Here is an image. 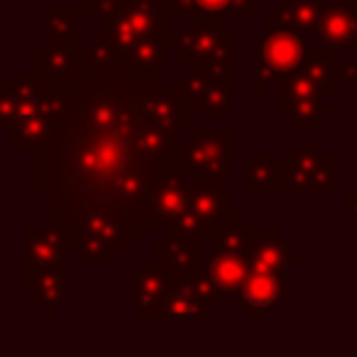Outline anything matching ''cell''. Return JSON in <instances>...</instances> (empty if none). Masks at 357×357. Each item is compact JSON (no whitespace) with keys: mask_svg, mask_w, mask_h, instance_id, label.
Wrapping results in <instances>:
<instances>
[{"mask_svg":"<svg viewBox=\"0 0 357 357\" xmlns=\"http://www.w3.org/2000/svg\"><path fill=\"white\" fill-rule=\"evenodd\" d=\"M169 47L178 61L201 69L211 79L233 81V32L213 17H189L186 27H169Z\"/></svg>","mask_w":357,"mask_h":357,"instance_id":"1","label":"cell"},{"mask_svg":"<svg viewBox=\"0 0 357 357\" xmlns=\"http://www.w3.org/2000/svg\"><path fill=\"white\" fill-rule=\"evenodd\" d=\"M313 54L311 40L296 32H267L259 40L255 52V74H248V84H255L259 96H267L269 89H277L282 79L296 74L306 66Z\"/></svg>","mask_w":357,"mask_h":357,"instance_id":"2","label":"cell"},{"mask_svg":"<svg viewBox=\"0 0 357 357\" xmlns=\"http://www.w3.org/2000/svg\"><path fill=\"white\" fill-rule=\"evenodd\" d=\"M345 184V174L335 172V152L323 149L321 139H306L284 162V186L291 196H331Z\"/></svg>","mask_w":357,"mask_h":357,"instance_id":"3","label":"cell"},{"mask_svg":"<svg viewBox=\"0 0 357 357\" xmlns=\"http://www.w3.org/2000/svg\"><path fill=\"white\" fill-rule=\"evenodd\" d=\"M235 132L228 128H199L189 130L186 139L178 142L176 164L178 169L191 172L201 178L223 181L233 172V142Z\"/></svg>","mask_w":357,"mask_h":357,"instance_id":"4","label":"cell"},{"mask_svg":"<svg viewBox=\"0 0 357 357\" xmlns=\"http://www.w3.org/2000/svg\"><path fill=\"white\" fill-rule=\"evenodd\" d=\"M162 30H169V17L164 15L162 6L149 0H130L120 15L103 20L98 27L100 40L115 45L120 54Z\"/></svg>","mask_w":357,"mask_h":357,"instance_id":"5","label":"cell"},{"mask_svg":"<svg viewBox=\"0 0 357 357\" xmlns=\"http://www.w3.org/2000/svg\"><path fill=\"white\" fill-rule=\"evenodd\" d=\"M139 118L144 125L178 137L189 128V105L178 98L174 86H157L154 81H144L139 91Z\"/></svg>","mask_w":357,"mask_h":357,"instance_id":"6","label":"cell"},{"mask_svg":"<svg viewBox=\"0 0 357 357\" xmlns=\"http://www.w3.org/2000/svg\"><path fill=\"white\" fill-rule=\"evenodd\" d=\"M194 186L191 172L178 169L172 176L149 196L147 206L142 211V228H167L172 230L176 220L186 213L189 206V194Z\"/></svg>","mask_w":357,"mask_h":357,"instance_id":"7","label":"cell"},{"mask_svg":"<svg viewBox=\"0 0 357 357\" xmlns=\"http://www.w3.org/2000/svg\"><path fill=\"white\" fill-rule=\"evenodd\" d=\"M243 257L248 262L250 272L287 274V269L301 259V252L294 250L287 240L279 238L277 230L257 228L250 230Z\"/></svg>","mask_w":357,"mask_h":357,"instance_id":"8","label":"cell"},{"mask_svg":"<svg viewBox=\"0 0 357 357\" xmlns=\"http://www.w3.org/2000/svg\"><path fill=\"white\" fill-rule=\"evenodd\" d=\"M174 284V274L154 262H135L132 264V284L123 287V294L132 296L135 318H157V308L167 298Z\"/></svg>","mask_w":357,"mask_h":357,"instance_id":"9","label":"cell"},{"mask_svg":"<svg viewBox=\"0 0 357 357\" xmlns=\"http://www.w3.org/2000/svg\"><path fill=\"white\" fill-rule=\"evenodd\" d=\"M186 213H191L199 220L206 240H213V235L235 218L230 199L223 194V181H211V178H196L189 194Z\"/></svg>","mask_w":357,"mask_h":357,"instance_id":"10","label":"cell"},{"mask_svg":"<svg viewBox=\"0 0 357 357\" xmlns=\"http://www.w3.org/2000/svg\"><path fill=\"white\" fill-rule=\"evenodd\" d=\"M22 274L30 277L37 269L52 267V264L64 262V252L69 250V238L61 225L47 223L42 228H25L22 230Z\"/></svg>","mask_w":357,"mask_h":357,"instance_id":"11","label":"cell"},{"mask_svg":"<svg viewBox=\"0 0 357 357\" xmlns=\"http://www.w3.org/2000/svg\"><path fill=\"white\" fill-rule=\"evenodd\" d=\"M287 291V274L250 272L243 287L233 294V306L243 308L248 318H267Z\"/></svg>","mask_w":357,"mask_h":357,"instance_id":"12","label":"cell"},{"mask_svg":"<svg viewBox=\"0 0 357 357\" xmlns=\"http://www.w3.org/2000/svg\"><path fill=\"white\" fill-rule=\"evenodd\" d=\"M326 0H277L267 8L269 32H296L313 40L321 22Z\"/></svg>","mask_w":357,"mask_h":357,"instance_id":"13","label":"cell"},{"mask_svg":"<svg viewBox=\"0 0 357 357\" xmlns=\"http://www.w3.org/2000/svg\"><path fill=\"white\" fill-rule=\"evenodd\" d=\"M316 40L323 45V50L357 52V6H347L345 0L326 3Z\"/></svg>","mask_w":357,"mask_h":357,"instance_id":"14","label":"cell"},{"mask_svg":"<svg viewBox=\"0 0 357 357\" xmlns=\"http://www.w3.org/2000/svg\"><path fill=\"white\" fill-rule=\"evenodd\" d=\"M169 50L172 47H169L167 30H162L157 35L147 37L144 42H139V45H135L132 50L123 52L115 61V69L137 76L139 81H152L157 79V74L167 71Z\"/></svg>","mask_w":357,"mask_h":357,"instance_id":"15","label":"cell"},{"mask_svg":"<svg viewBox=\"0 0 357 357\" xmlns=\"http://www.w3.org/2000/svg\"><path fill=\"white\" fill-rule=\"evenodd\" d=\"M66 284H69V272L64 262L37 269L35 274L22 279L25 294L32 296V303L40 306L47 318H54V313L66 306Z\"/></svg>","mask_w":357,"mask_h":357,"instance_id":"16","label":"cell"},{"mask_svg":"<svg viewBox=\"0 0 357 357\" xmlns=\"http://www.w3.org/2000/svg\"><path fill=\"white\" fill-rule=\"evenodd\" d=\"M32 59H35V74L50 81H79L89 71L84 52H79L76 45L52 42L45 50L35 52Z\"/></svg>","mask_w":357,"mask_h":357,"instance_id":"17","label":"cell"},{"mask_svg":"<svg viewBox=\"0 0 357 357\" xmlns=\"http://www.w3.org/2000/svg\"><path fill=\"white\" fill-rule=\"evenodd\" d=\"M164 15L172 17H213L223 20L228 15H245L255 17L257 13V0H164Z\"/></svg>","mask_w":357,"mask_h":357,"instance_id":"18","label":"cell"},{"mask_svg":"<svg viewBox=\"0 0 357 357\" xmlns=\"http://www.w3.org/2000/svg\"><path fill=\"white\" fill-rule=\"evenodd\" d=\"M157 262L172 274H201L204 264L201 262V243L199 240L184 238V235L169 233L154 248Z\"/></svg>","mask_w":357,"mask_h":357,"instance_id":"19","label":"cell"},{"mask_svg":"<svg viewBox=\"0 0 357 357\" xmlns=\"http://www.w3.org/2000/svg\"><path fill=\"white\" fill-rule=\"evenodd\" d=\"M204 272L208 274L225 294H235L240 287H243L245 279H248L250 267H248V262H245L243 255L211 248V255L204 264Z\"/></svg>","mask_w":357,"mask_h":357,"instance_id":"20","label":"cell"},{"mask_svg":"<svg viewBox=\"0 0 357 357\" xmlns=\"http://www.w3.org/2000/svg\"><path fill=\"white\" fill-rule=\"evenodd\" d=\"M284 184V164L267 159V152L259 149L252 162L245 164V194L248 196H274Z\"/></svg>","mask_w":357,"mask_h":357,"instance_id":"21","label":"cell"},{"mask_svg":"<svg viewBox=\"0 0 357 357\" xmlns=\"http://www.w3.org/2000/svg\"><path fill=\"white\" fill-rule=\"evenodd\" d=\"M277 115L289 120V125L296 130H321L323 120L335 115V108H326V98H308L294 100V103H277Z\"/></svg>","mask_w":357,"mask_h":357,"instance_id":"22","label":"cell"},{"mask_svg":"<svg viewBox=\"0 0 357 357\" xmlns=\"http://www.w3.org/2000/svg\"><path fill=\"white\" fill-rule=\"evenodd\" d=\"M56 120H59L56 115L42 113V115H35V118L25 120V123H17L15 128L10 130V149L17 152V149L45 147V144L52 139Z\"/></svg>","mask_w":357,"mask_h":357,"instance_id":"23","label":"cell"},{"mask_svg":"<svg viewBox=\"0 0 357 357\" xmlns=\"http://www.w3.org/2000/svg\"><path fill=\"white\" fill-rule=\"evenodd\" d=\"M45 40L47 45H76L79 40V8L76 6H50L45 10Z\"/></svg>","mask_w":357,"mask_h":357,"instance_id":"24","label":"cell"},{"mask_svg":"<svg viewBox=\"0 0 357 357\" xmlns=\"http://www.w3.org/2000/svg\"><path fill=\"white\" fill-rule=\"evenodd\" d=\"M213 308L199 303L194 296L184 291L176 282L172 284L167 298L157 308V318H208Z\"/></svg>","mask_w":357,"mask_h":357,"instance_id":"25","label":"cell"},{"mask_svg":"<svg viewBox=\"0 0 357 357\" xmlns=\"http://www.w3.org/2000/svg\"><path fill=\"white\" fill-rule=\"evenodd\" d=\"M335 71H337V59H335V52L333 50H316L311 56H308L306 66L301 69V74H306L313 84L321 89V93L333 96L335 93Z\"/></svg>","mask_w":357,"mask_h":357,"instance_id":"26","label":"cell"},{"mask_svg":"<svg viewBox=\"0 0 357 357\" xmlns=\"http://www.w3.org/2000/svg\"><path fill=\"white\" fill-rule=\"evenodd\" d=\"M174 282L184 289L189 296H194L199 303H204V306H208V308L223 306L225 291L206 272H201V274H174Z\"/></svg>","mask_w":357,"mask_h":357,"instance_id":"27","label":"cell"},{"mask_svg":"<svg viewBox=\"0 0 357 357\" xmlns=\"http://www.w3.org/2000/svg\"><path fill=\"white\" fill-rule=\"evenodd\" d=\"M211 84H213V79H211L208 74H204L201 69H191L189 66V69L181 71V74L176 76L174 89H176L178 98L184 100L189 108H201V103H204Z\"/></svg>","mask_w":357,"mask_h":357,"instance_id":"28","label":"cell"},{"mask_svg":"<svg viewBox=\"0 0 357 357\" xmlns=\"http://www.w3.org/2000/svg\"><path fill=\"white\" fill-rule=\"evenodd\" d=\"M199 113L204 118H230L235 113L233 108V81L228 79H213Z\"/></svg>","mask_w":357,"mask_h":357,"instance_id":"29","label":"cell"},{"mask_svg":"<svg viewBox=\"0 0 357 357\" xmlns=\"http://www.w3.org/2000/svg\"><path fill=\"white\" fill-rule=\"evenodd\" d=\"M248 235H250V228L245 225L243 218H230L218 233L213 235L211 240V248L213 250H225V252H235V255H243L245 250V243H248Z\"/></svg>","mask_w":357,"mask_h":357,"instance_id":"30","label":"cell"},{"mask_svg":"<svg viewBox=\"0 0 357 357\" xmlns=\"http://www.w3.org/2000/svg\"><path fill=\"white\" fill-rule=\"evenodd\" d=\"M84 56H86V66H89V71H98V69H105V66H115L120 52H118V47L110 45V42L98 40L84 52Z\"/></svg>","mask_w":357,"mask_h":357,"instance_id":"31","label":"cell"},{"mask_svg":"<svg viewBox=\"0 0 357 357\" xmlns=\"http://www.w3.org/2000/svg\"><path fill=\"white\" fill-rule=\"evenodd\" d=\"M169 233H176V235H184V238H191V240H206V235H204V230H201V225H199V220L194 218L191 213H184L181 218L176 220V225H174Z\"/></svg>","mask_w":357,"mask_h":357,"instance_id":"32","label":"cell"},{"mask_svg":"<svg viewBox=\"0 0 357 357\" xmlns=\"http://www.w3.org/2000/svg\"><path fill=\"white\" fill-rule=\"evenodd\" d=\"M335 81L337 84H357V52L352 61H337Z\"/></svg>","mask_w":357,"mask_h":357,"instance_id":"33","label":"cell"},{"mask_svg":"<svg viewBox=\"0 0 357 357\" xmlns=\"http://www.w3.org/2000/svg\"><path fill=\"white\" fill-rule=\"evenodd\" d=\"M345 215L357 225V196H352V194L345 196Z\"/></svg>","mask_w":357,"mask_h":357,"instance_id":"34","label":"cell"},{"mask_svg":"<svg viewBox=\"0 0 357 357\" xmlns=\"http://www.w3.org/2000/svg\"><path fill=\"white\" fill-rule=\"evenodd\" d=\"M93 3H96V0H76V6H86V8H91Z\"/></svg>","mask_w":357,"mask_h":357,"instance_id":"35","label":"cell"},{"mask_svg":"<svg viewBox=\"0 0 357 357\" xmlns=\"http://www.w3.org/2000/svg\"><path fill=\"white\" fill-rule=\"evenodd\" d=\"M149 3H157V6H162V3H164V0H149Z\"/></svg>","mask_w":357,"mask_h":357,"instance_id":"36","label":"cell"}]
</instances>
